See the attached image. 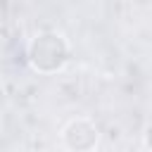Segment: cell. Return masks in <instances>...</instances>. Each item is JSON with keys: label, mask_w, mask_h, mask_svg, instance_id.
I'll use <instances>...</instances> for the list:
<instances>
[{"label": "cell", "mask_w": 152, "mask_h": 152, "mask_svg": "<svg viewBox=\"0 0 152 152\" xmlns=\"http://www.w3.org/2000/svg\"><path fill=\"white\" fill-rule=\"evenodd\" d=\"M142 145L152 152V124H150V126L145 128V133H142Z\"/></svg>", "instance_id": "obj_3"}, {"label": "cell", "mask_w": 152, "mask_h": 152, "mask_svg": "<svg viewBox=\"0 0 152 152\" xmlns=\"http://www.w3.org/2000/svg\"><path fill=\"white\" fill-rule=\"evenodd\" d=\"M97 138H100L97 126L83 116L71 119L62 131V140H64L66 150H71V152H90L97 145Z\"/></svg>", "instance_id": "obj_2"}, {"label": "cell", "mask_w": 152, "mask_h": 152, "mask_svg": "<svg viewBox=\"0 0 152 152\" xmlns=\"http://www.w3.org/2000/svg\"><path fill=\"white\" fill-rule=\"evenodd\" d=\"M28 64L40 74H57L69 62V43L57 31H40L31 38L26 50Z\"/></svg>", "instance_id": "obj_1"}]
</instances>
